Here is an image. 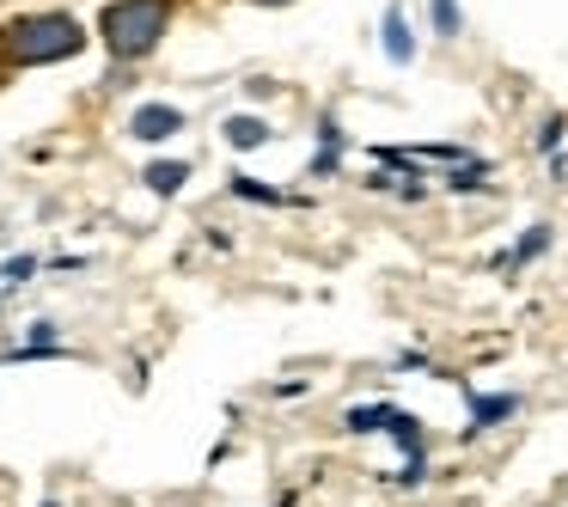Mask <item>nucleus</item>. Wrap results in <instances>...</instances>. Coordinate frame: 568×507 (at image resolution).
I'll list each match as a JSON object with an SVG mask.
<instances>
[{
    "instance_id": "f257e3e1",
    "label": "nucleus",
    "mask_w": 568,
    "mask_h": 507,
    "mask_svg": "<svg viewBox=\"0 0 568 507\" xmlns=\"http://www.w3.org/2000/svg\"><path fill=\"white\" fill-rule=\"evenodd\" d=\"M0 50L13 55L19 68H50L87 50V26L68 13H38V19H19V26L0 31Z\"/></svg>"
},
{
    "instance_id": "f03ea898",
    "label": "nucleus",
    "mask_w": 568,
    "mask_h": 507,
    "mask_svg": "<svg viewBox=\"0 0 568 507\" xmlns=\"http://www.w3.org/2000/svg\"><path fill=\"white\" fill-rule=\"evenodd\" d=\"M99 31H104L116 62H141V55H153L160 38L172 31V0H111Z\"/></svg>"
},
{
    "instance_id": "7ed1b4c3",
    "label": "nucleus",
    "mask_w": 568,
    "mask_h": 507,
    "mask_svg": "<svg viewBox=\"0 0 568 507\" xmlns=\"http://www.w3.org/2000/svg\"><path fill=\"white\" fill-rule=\"evenodd\" d=\"M348 428H355V434H392V440L409 453V483L428 470L422 428H416V416H409V409H397V404H355V409H348Z\"/></svg>"
},
{
    "instance_id": "20e7f679",
    "label": "nucleus",
    "mask_w": 568,
    "mask_h": 507,
    "mask_svg": "<svg viewBox=\"0 0 568 507\" xmlns=\"http://www.w3.org/2000/svg\"><path fill=\"white\" fill-rule=\"evenodd\" d=\"M379 50L392 55L397 68H409V62H416V31H409L404 0H392V7H385V19H379Z\"/></svg>"
},
{
    "instance_id": "39448f33",
    "label": "nucleus",
    "mask_w": 568,
    "mask_h": 507,
    "mask_svg": "<svg viewBox=\"0 0 568 507\" xmlns=\"http://www.w3.org/2000/svg\"><path fill=\"white\" fill-rule=\"evenodd\" d=\"M178 129H184V111H172V104H141L129 116V135L135 141H172Z\"/></svg>"
},
{
    "instance_id": "423d86ee",
    "label": "nucleus",
    "mask_w": 568,
    "mask_h": 507,
    "mask_svg": "<svg viewBox=\"0 0 568 507\" xmlns=\"http://www.w3.org/2000/svg\"><path fill=\"white\" fill-rule=\"evenodd\" d=\"M519 409V397L514 392H470V428H495V422H507Z\"/></svg>"
},
{
    "instance_id": "0eeeda50",
    "label": "nucleus",
    "mask_w": 568,
    "mask_h": 507,
    "mask_svg": "<svg viewBox=\"0 0 568 507\" xmlns=\"http://www.w3.org/2000/svg\"><path fill=\"white\" fill-rule=\"evenodd\" d=\"M544 251H550V226H531L514 251H501V257H495V270H526V263L544 257Z\"/></svg>"
},
{
    "instance_id": "6e6552de",
    "label": "nucleus",
    "mask_w": 568,
    "mask_h": 507,
    "mask_svg": "<svg viewBox=\"0 0 568 507\" xmlns=\"http://www.w3.org/2000/svg\"><path fill=\"white\" fill-rule=\"evenodd\" d=\"M263 141H270V123H263V116H226V148L257 153Z\"/></svg>"
},
{
    "instance_id": "1a4fd4ad",
    "label": "nucleus",
    "mask_w": 568,
    "mask_h": 507,
    "mask_svg": "<svg viewBox=\"0 0 568 507\" xmlns=\"http://www.w3.org/2000/svg\"><path fill=\"white\" fill-rule=\"evenodd\" d=\"M141 178H148L153 196H178V190H184V178H190V165L184 160H153Z\"/></svg>"
},
{
    "instance_id": "9d476101",
    "label": "nucleus",
    "mask_w": 568,
    "mask_h": 507,
    "mask_svg": "<svg viewBox=\"0 0 568 507\" xmlns=\"http://www.w3.org/2000/svg\"><path fill=\"white\" fill-rule=\"evenodd\" d=\"M428 26H434V38H458V31H465L458 0H428Z\"/></svg>"
},
{
    "instance_id": "9b49d317",
    "label": "nucleus",
    "mask_w": 568,
    "mask_h": 507,
    "mask_svg": "<svg viewBox=\"0 0 568 507\" xmlns=\"http://www.w3.org/2000/svg\"><path fill=\"white\" fill-rule=\"evenodd\" d=\"M233 196H245V202H282V190H270V184H257V178H233Z\"/></svg>"
},
{
    "instance_id": "f8f14e48",
    "label": "nucleus",
    "mask_w": 568,
    "mask_h": 507,
    "mask_svg": "<svg viewBox=\"0 0 568 507\" xmlns=\"http://www.w3.org/2000/svg\"><path fill=\"white\" fill-rule=\"evenodd\" d=\"M318 148L324 153H343V123H336V116H324V123H318Z\"/></svg>"
},
{
    "instance_id": "ddd939ff",
    "label": "nucleus",
    "mask_w": 568,
    "mask_h": 507,
    "mask_svg": "<svg viewBox=\"0 0 568 507\" xmlns=\"http://www.w3.org/2000/svg\"><path fill=\"white\" fill-rule=\"evenodd\" d=\"M562 129H568L562 116H550V123L538 129V148H544V153H556V148H562Z\"/></svg>"
},
{
    "instance_id": "4468645a",
    "label": "nucleus",
    "mask_w": 568,
    "mask_h": 507,
    "mask_svg": "<svg viewBox=\"0 0 568 507\" xmlns=\"http://www.w3.org/2000/svg\"><path fill=\"white\" fill-rule=\"evenodd\" d=\"M31 270H38V257H13V263H7V270H0V275H7V282H26Z\"/></svg>"
},
{
    "instance_id": "2eb2a0df",
    "label": "nucleus",
    "mask_w": 568,
    "mask_h": 507,
    "mask_svg": "<svg viewBox=\"0 0 568 507\" xmlns=\"http://www.w3.org/2000/svg\"><path fill=\"white\" fill-rule=\"evenodd\" d=\"M336 160H343V153H324V148H318V160H312V172H306V178H331V172H336Z\"/></svg>"
},
{
    "instance_id": "dca6fc26",
    "label": "nucleus",
    "mask_w": 568,
    "mask_h": 507,
    "mask_svg": "<svg viewBox=\"0 0 568 507\" xmlns=\"http://www.w3.org/2000/svg\"><path fill=\"white\" fill-rule=\"evenodd\" d=\"M257 7H294V0H257Z\"/></svg>"
}]
</instances>
